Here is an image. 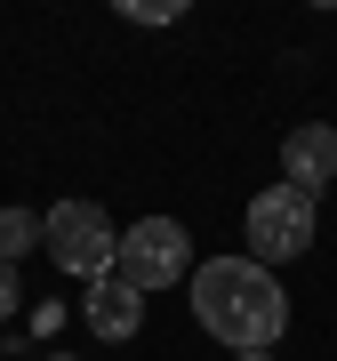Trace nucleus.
<instances>
[{
	"mask_svg": "<svg viewBox=\"0 0 337 361\" xmlns=\"http://www.w3.org/2000/svg\"><path fill=\"white\" fill-rule=\"evenodd\" d=\"M193 322L233 353H273L289 337V289L257 257H209L193 265Z\"/></svg>",
	"mask_w": 337,
	"mask_h": 361,
	"instance_id": "nucleus-1",
	"label": "nucleus"
},
{
	"mask_svg": "<svg viewBox=\"0 0 337 361\" xmlns=\"http://www.w3.org/2000/svg\"><path fill=\"white\" fill-rule=\"evenodd\" d=\"M113 273L137 297H153L168 281H193V233H185L177 217H137L129 233H121V249H113Z\"/></svg>",
	"mask_w": 337,
	"mask_h": 361,
	"instance_id": "nucleus-2",
	"label": "nucleus"
},
{
	"mask_svg": "<svg viewBox=\"0 0 337 361\" xmlns=\"http://www.w3.org/2000/svg\"><path fill=\"white\" fill-rule=\"evenodd\" d=\"M40 241H49V257L80 273V281H97V273H113V249H121V225L104 217L97 201H56L49 217H40Z\"/></svg>",
	"mask_w": 337,
	"mask_h": 361,
	"instance_id": "nucleus-3",
	"label": "nucleus"
},
{
	"mask_svg": "<svg viewBox=\"0 0 337 361\" xmlns=\"http://www.w3.org/2000/svg\"><path fill=\"white\" fill-rule=\"evenodd\" d=\"M313 201L298 193V185H273V193L249 201V257L257 265H289V257H305L313 249Z\"/></svg>",
	"mask_w": 337,
	"mask_h": 361,
	"instance_id": "nucleus-4",
	"label": "nucleus"
},
{
	"mask_svg": "<svg viewBox=\"0 0 337 361\" xmlns=\"http://www.w3.org/2000/svg\"><path fill=\"white\" fill-rule=\"evenodd\" d=\"M329 177H337V129L329 121H298V129L281 137V185H298V193L313 201Z\"/></svg>",
	"mask_w": 337,
	"mask_h": 361,
	"instance_id": "nucleus-5",
	"label": "nucleus"
},
{
	"mask_svg": "<svg viewBox=\"0 0 337 361\" xmlns=\"http://www.w3.org/2000/svg\"><path fill=\"white\" fill-rule=\"evenodd\" d=\"M89 329L104 337V345H129V337L145 329V297L121 281V273H97L89 281Z\"/></svg>",
	"mask_w": 337,
	"mask_h": 361,
	"instance_id": "nucleus-6",
	"label": "nucleus"
},
{
	"mask_svg": "<svg viewBox=\"0 0 337 361\" xmlns=\"http://www.w3.org/2000/svg\"><path fill=\"white\" fill-rule=\"evenodd\" d=\"M32 241H40V217H32V209H0V265H16Z\"/></svg>",
	"mask_w": 337,
	"mask_h": 361,
	"instance_id": "nucleus-7",
	"label": "nucleus"
},
{
	"mask_svg": "<svg viewBox=\"0 0 337 361\" xmlns=\"http://www.w3.org/2000/svg\"><path fill=\"white\" fill-rule=\"evenodd\" d=\"M129 16H137V25H177L185 0H129Z\"/></svg>",
	"mask_w": 337,
	"mask_h": 361,
	"instance_id": "nucleus-8",
	"label": "nucleus"
},
{
	"mask_svg": "<svg viewBox=\"0 0 337 361\" xmlns=\"http://www.w3.org/2000/svg\"><path fill=\"white\" fill-rule=\"evenodd\" d=\"M16 305H25V289H16V265H0V322H16Z\"/></svg>",
	"mask_w": 337,
	"mask_h": 361,
	"instance_id": "nucleus-9",
	"label": "nucleus"
},
{
	"mask_svg": "<svg viewBox=\"0 0 337 361\" xmlns=\"http://www.w3.org/2000/svg\"><path fill=\"white\" fill-rule=\"evenodd\" d=\"M233 361H273V353H233Z\"/></svg>",
	"mask_w": 337,
	"mask_h": 361,
	"instance_id": "nucleus-10",
	"label": "nucleus"
},
{
	"mask_svg": "<svg viewBox=\"0 0 337 361\" xmlns=\"http://www.w3.org/2000/svg\"><path fill=\"white\" fill-rule=\"evenodd\" d=\"M49 361H73V353H49Z\"/></svg>",
	"mask_w": 337,
	"mask_h": 361,
	"instance_id": "nucleus-11",
	"label": "nucleus"
}]
</instances>
